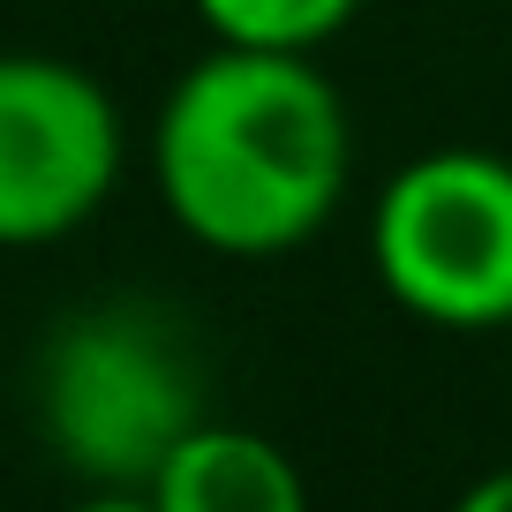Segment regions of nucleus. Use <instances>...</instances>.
<instances>
[{
    "instance_id": "obj_5",
    "label": "nucleus",
    "mask_w": 512,
    "mask_h": 512,
    "mask_svg": "<svg viewBox=\"0 0 512 512\" xmlns=\"http://www.w3.org/2000/svg\"><path fill=\"white\" fill-rule=\"evenodd\" d=\"M151 512H309V482L264 430L196 422L144 482Z\"/></svg>"
},
{
    "instance_id": "obj_1",
    "label": "nucleus",
    "mask_w": 512,
    "mask_h": 512,
    "mask_svg": "<svg viewBox=\"0 0 512 512\" xmlns=\"http://www.w3.org/2000/svg\"><path fill=\"white\" fill-rule=\"evenodd\" d=\"M354 128L317 53L211 46L151 121L166 219L219 256H287L347 196Z\"/></svg>"
},
{
    "instance_id": "obj_3",
    "label": "nucleus",
    "mask_w": 512,
    "mask_h": 512,
    "mask_svg": "<svg viewBox=\"0 0 512 512\" xmlns=\"http://www.w3.org/2000/svg\"><path fill=\"white\" fill-rule=\"evenodd\" d=\"M369 264L384 294L422 324H512V159L445 144L400 166L369 211Z\"/></svg>"
},
{
    "instance_id": "obj_7",
    "label": "nucleus",
    "mask_w": 512,
    "mask_h": 512,
    "mask_svg": "<svg viewBox=\"0 0 512 512\" xmlns=\"http://www.w3.org/2000/svg\"><path fill=\"white\" fill-rule=\"evenodd\" d=\"M452 512H512V467H497V475L467 482V490L452 497Z\"/></svg>"
},
{
    "instance_id": "obj_4",
    "label": "nucleus",
    "mask_w": 512,
    "mask_h": 512,
    "mask_svg": "<svg viewBox=\"0 0 512 512\" xmlns=\"http://www.w3.org/2000/svg\"><path fill=\"white\" fill-rule=\"evenodd\" d=\"M121 181V106L76 61L0 53V249H46Z\"/></svg>"
},
{
    "instance_id": "obj_8",
    "label": "nucleus",
    "mask_w": 512,
    "mask_h": 512,
    "mask_svg": "<svg viewBox=\"0 0 512 512\" xmlns=\"http://www.w3.org/2000/svg\"><path fill=\"white\" fill-rule=\"evenodd\" d=\"M68 512H151V497L144 490H91L83 505H68Z\"/></svg>"
},
{
    "instance_id": "obj_2",
    "label": "nucleus",
    "mask_w": 512,
    "mask_h": 512,
    "mask_svg": "<svg viewBox=\"0 0 512 512\" xmlns=\"http://www.w3.org/2000/svg\"><path fill=\"white\" fill-rule=\"evenodd\" d=\"M31 407L46 452L91 490H144L204 422L174 324L136 302H98L53 324L31 369Z\"/></svg>"
},
{
    "instance_id": "obj_6",
    "label": "nucleus",
    "mask_w": 512,
    "mask_h": 512,
    "mask_svg": "<svg viewBox=\"0 0 512 512\" xmlns=\"http://www.w3.org/2000/svg\"><path fill=\"white\" fill-rule=\"evenodd\" d=\"M219 46H264V53H317L354 23L362 0H189Z\"/></svg>"
}]
</instances>
